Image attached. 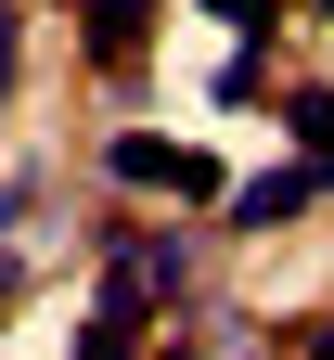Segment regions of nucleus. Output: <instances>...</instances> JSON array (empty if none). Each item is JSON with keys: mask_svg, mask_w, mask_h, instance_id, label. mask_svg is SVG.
Wrapping results in <instances>:
<instances>
[{"mask_svg": "<svg viewBox=\"0 0 334 360\" xmlns=\"http://www.w3.org/2000/svg\"><path fill=\"white\" fill-rule=\"evenodd\" d=\"M0 296H13V257H0Z\"/></svg>", "mask_w": 334, "mask_h": 360, "instance_id": "1a4fd4ad", "label": "nucleus"}, {"mask_svg": "<svg viewBox=\"0 0 334 360\" xmlns=\"http://www.w3.org/2000/svg\"><path fill=\"white\" fill-rule=\"evenodd\" d=\"M309 360H334V322H309Z\"/></svg>", "mask_w": 334, "mask_h": 360, "instance_id": "0eeeda50", "label": "nucleus"}, {"mask_svg": "<svg viewBox=\"0 0 334 360\" xmlns=\"http://www.w3.org/2000/svg\"><path fill=\"white\" fill-rule=\"evenodd\" d=\"M77 13H90V26H77V39H90V65H129L141 39H155V0H77Z\"/></svg>", "mask_w": 334, "mask_h": 360, "instance_id": "20e7f679", "label": "nucleus"}, {"mask_svg": "<svg viewBox=\"0 0 334 360\" xmlns=\"http://www.w3.org/2000/svg\"><path fill=\"white\" fill-rule=\"evenodd\" d=\"M309 13H334V0H309Z\"/></svg>", "mask_w": 334, "mask_h": 360, "instance_id": "9d476101", "label": "nucleus"}, {"mask_svg": "<svg viewBox=\"0 0 334 360\" xmlns=\"http://www.w3.org/2000/svg\"><path fill=\"white\" fill-rule=\"evenodd\" d=\"M103 167L129 180V193H180V206H231L219 155H193V142H155V129H116V142H103Z\"/></svg>", "mask_w": 334, "mask_h": 360, "instance_id": "f257e3e1", "label": "nucleus"}, {"mask_svg": "<svg viewBox=\"0 0 334 360\" xmlns=\"http://www.w3.org/2000/svg\"><path fill=\"white\" fill-rule=\"evenodd\" d=\"M13 65H26V13L0 0V90H13Z\"/></svg>", "mask_w": 334, "mask_h": 360, "instance_id": "423d86ee", "label": "nucleus"}, {"mask_svg": "<svg viewBox=\"0 0 334 360\" xmlns=\"http://www.w3.org/2000/svg\"><path fill=\"white\" fill-rule=\"evenodd\" d=\"M309 167H321V193H334V142H321V155H309Z\"/></svg>", "mask_w": 334, "mask_h": 360, "instance_id": "6e6552de", "label": "nucleus"}, {"mask_svg": "<svg viewBox=\"0 0 334 360\" xmlns=\"http://www.w3.org/2000/svg\"><path fill=\"white\" fill-rule=\"evenodd\" d=\"M141 322H155V296L116 270V283H103V309L77 322V360H129V347H141Z\"/></svg>", "mask_w": 334, "mask_h": 360, "instance_id": "7ed1b4c3", "label": "nucleus"}, {"mask_svg": "<svg viewBox=\"0 0 334 360\" xmlns=\"http://www.w3.org/2000/svg\"><path fill=\"white\" fill-rule=\"evenodd\" d=\"M206 13H219L231 39H270V26H283V0H206Z\"/></svg>", "mask_w": 334, "mask_h": 360, "instance_id": "39448f33", "label": "nucleus"}, {"mask_svg": "<svg viewBox=\"0 0 334 360\" xmlns=\"http://www.w3.org/2000/svg\"><path fill=\"white\" fill-rule=\"evenodd\" d=\"M321 193V167H257V180H231V232H283V219H309Z\"/></svg>", "mask_w": 334, "mask_h": 360, "instance_id": "f03ea898", "label": "nucleus"}]
</instances>
